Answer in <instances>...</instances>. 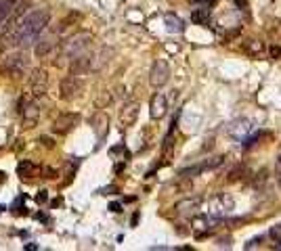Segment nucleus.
<instances>
[{
    "mask_svg": "<svg viewBox=\"0 0 281 251\" xmlns=\"http://www.w3.org/2000/svg\"><path fill=\"white\" fill-rule=\"evenodd\" d=\"M218 247H231V238H218Z\"/></svg>",
    "mask_w": 281,
    "mask_h": 251,
    "instance_id": "a878e982",
    "label": "nucleus"
},
{
    "mask_svg": "<svg viewBox=\"0 0 281 251\" xmlns=\"http://www.w3.org/2000/svg\"><path fill=\"white\" fill-rule=\"evenodd\" d=\"M195 5H204V7H212V5H216L218 0H193Z\"/></svg>",
    "mask_w": 281,
    "mask_h": 251,
    "instance_id": "b1692460",
    "label": "nucleus"
},
{
    "mask_svg": "<svg viewBox=\"0 0 281 251\" xmlns=\"http://www.w3.org/2000/svg\"><path fill=\"white\" fill-rule=\"evenodd\" d=\"M0 211H3V205H0Z\"/></svg>",
    "mask_w": 281,
    "mask_h": 251,
    "instance_id": "2f4dec72",
    "label": "nucleus"
},
{
    "mask_svg": "<svg viewBox=\"0 0 281 251\" xmlns=\"http://www.w3.org/2000/svg\"><path fill=\"white\" fill-rule=\"evenodd\" d=\"M46 88H49V74H46V69H34L32 76H30V92L32 97H44L46 94Z\"/></svg>",
    "mask_w": 281,
    "mask_h": 251,
    "instance_id": "0eeeda50",
    "label": "nucleus"
},
{
    "mask_svg": "<svg viewBox=\"0 0 281 251\" xmlns=\"http://www.w3.org/2000/svg\"><path fill=\"white\" fill-rule=\"evenodd\" d=\"M90 67H92V55L88 51L86 53H80V55L69 59V74H74V76L88 74Z\"/></svg>",
    "mask_w": 281,
    "mask_h": 251,
    "instance_id": "1a4fd4ad",
    "label": "nucleus"
},
{
    "mask_svg": "<svg viewBox=\"0 0 281 251\" xmlns=\"http://www.w3.org/2000/svg\"><path fill=\"white\" fill-rule=\"evenodd\" d=\"M200 207H202V199L200 197H189V199L179 201L177 205H174V211H177L179 216H183V218H193Z\"/></svg>",
    "mask_w": 281,
    "mask_h": 251,
    "instance_id": "f8f14e48",
    "label": "nucleus"
},
{
    "mask_svg": "<svg viewBox=\"0 0 281 251\" xmlns=\"http://www.w3.org/2000/svg\"><path fill=\"white\" fill-rule=\"evenodd\" d=\"M90 42H92V36L88 32L74 34L72 38L65 40V44H63V59H72V57H76L80 53H86Z\"/></svg>",
    "mask_w": 281,
    "mask_h": 251,
    "instance_id": "f03ea898",
    "label": "nucleus"
},
{
    "mask_svg": "<svg viewBox=\"0 0 281 251\" xmlns=\"http://www.w3.org/2000/svg\"><path fill=\"white\" fill-rule=\"evenodd\" d=\"M166 26H168V32H172V34H174V32L181 34V32L185 30V28H183V21H181L177 15H172V13L166 15Z\"/></svg>",
    "mask_w": 281,
    "mask_h": 251,
    "instance_id": "f3484780",
    "label": "nucleus"
},
{
    "mask_svg": "<svg viewBox=\"0 0 281 251\" xmlns=\"http://www.w3.org/2000/svg\"><path fill=\"white\" fill-rule=\"evenodd\" d=\"M34 170H36V165H34L32 161H28V159L19 161V165H17V174H19V176H23V178H28Z\"/></svg>",
    "mask_w": 281,
    "mask_h": 251,
    "instance_id": "a211bd4d",
    "label": "nucleus"
},
{
    "mask_svg": "<svg viewBox=\"0 0 281 251\" xmlns=\"http://www.w3.org/2000/svg\"><path fill=\"white\" fill-rule=\"evenodd\" d=\"M210 19H212V13H210V7H202L191 11V21L195 26H208Z\"/></svg>",
    "mask_w": 281,
    "mask_h": 251,
    "instance_id": "2eb2a0df",
    "label": "nucleus"
},
{
    "mask_svg": "<svg viewBox=\"0 0 281 251\" xmlns=\"http://www.w3.org/2000/svg\"><path fill=\"white\" fill-rule=\"evenodd\" d=\"M42 174H44V178H55L57 176V172L51 170V167H42Z\"/></svg>",
    "mask_w": 281,
    "mask_h": 251,
    "instance_id": "393cba45",
    "label": "nucleus"
},
{
    "mask_svg": "<svg viewBox=\"0 0 281 251\" xmlns=\"http://www.w3.org/2000/svg\"><path fill=\"white\" fill-rule=\"evenodd\" d=\"M271 236L275 238V241H277V238H281V224L273 226V228H271Z\"/></svg>",
    "mask_w": 281,
    "mask_h": 251,
    "instance_id": "4be33fe9",
    "label": "nucleus"
},
{
    "mask_svg": "<svg viewBox=\"0 0 281 251\" xmlns=\"http://www.w3.org/2000/svg\"><path fill=\"white\" fill-rule=\"evenodd\" d=\"M55 46H57V36L49 34V36H44V38H40L36 42V49H34V53H36V57L44 59V57L51 55V51L55 49Z\"/></svg>",
    "mask_w": 281,
    "mask_h": 251,
    "instance_id": "4468645a",
    "label": "nucleus"
},
{
    "mask_svg": "<svg viewBox=\"0 0 281 251\" xmlns=\"http://www.w3.org/2000/svg\"><path fill=\"white\" fill-rule=\"evenodd\" d=\"M51 21V11L49 9H38L30 13L26 19L19 21V26L13 34V44L15 46H28L30 42H34L38 34H42L46 30Z\"/></svg>",
    "mask_w": 281,
    "mask_h": 251,
    "instance_id": "f257e3e1",
    "label": "nucleus"
},
{
    "mask_svg": "<svg viewBox=\"0 0 281 251\" xmlns=\"http://www.w3.org/2000/svg\"><path fill=\"white\" fill-rule=\"evenodd\" d=\"M243 51L248 53L250 57H258L264 53V44L260 40H245L243 42Z\"/></svg>",
    "mask_w": 281,
    "mask_h": 251,
    "instance_id": "dca6fc26",
    "label": "nucleus"
},
{
    "mask_svg": "<svg viewBox=\"0 0 281 251\" xmlns=\"http://www.w3.org/2000/svg\"><path fill=\"white\" fill-rule=\"evenodd\" d=\"M260 243H262V236H256L250 243H245V249H256V247H260Z\"/></svg>",
    "mask_w": 281,
    "mask_h": 251,
    "instance_id": "412c9836",
    "label": "nucleus"
},
{
    "mask_svg": "<svg viewBox=\"0 0 281 251\" xmlns=\"http://www.w3.org/2000/svg\"><path fill=\"white\" fill-rule=\"evenodd\" d=\"M243 174H245V167H243V165H237L235 170L229 172V178H227V180H229V182H235V180H239V178H243Z\"/></svg>",
    "mask_w": 281,
    "mask_h": 251,
    "instance_id": "6ab92c4d",
    "label": "nucleus"
},
{
    "mask_svg": "<svg viewBox=\"0 0 281 251\" xmlns=\"http://www.w3.org/2000/svg\"><path fill=\"white\" fill-rule=\"evenodd\" d=\"M277 180H279V186H281V172L277 174Z\"/></svg>",
    "mask_w": 281,
    "mask_h": 251,
    "instance_id": "c756f323",
    "label": "nucleus"
},
{
    "mask_svg": "<svg viewBox=\"0 0 281 251\" xmlns=\"http://www.w3.org/2000/svg\"><path fill=\"white\" fill-rule=\"evenodd\" d=\"M268 53H271L273 59H279L281 57V46H271V49H268Z\"/></svg>",
    "mask_w": 281,
    "mask_h": 251,
    "instance_id": "5701e85b",
    "label": "nucleus"
},
{
    "mask_svg": "<svg viewBox=\"0 0 281 251\" xmlns=\"http://www.w3.org/2000/svg\"><path fill=\"white\" fill-rule=\"evenodd\" d=\"M78 124H80V115H78V113H72V111H65V113H61V115H57V119L53 122V132L65 136V134L72 132V130H74Z\"/></svg>",
    "mask_w": 281,
    "mask_h": 251,
    "instance_id": "39448f33",
    "label": "nucleus"
},
{
    "mask_svg": "<svg viewBox=\"0 0 281 251\" xmlns=\"http://www.w3.org/2000/svg\"><path fill=\"white\" fill-rule=\"evenodd\" d=\"M109 103H111V97H109L107 92H103V97H99V99H97V105L101 107V109H103L105 105H109Z\"/></svg>",
    "mask_w": 281,
    "mask_h": 251,
    "instance_id": "aec40b11",
    "label": "nucleus"
},
{
    "mask_svg": "<svg viewBox=\"0 0 281 251\" xmlns=\"http://www.w3.org/2000/svg\"><path fill=\"white\" fill-rule=\"evenodd\" d=\"M233 209V199L229 195H216L208 203V216L210 218H222Z\"/></svg>",
    "mask_w": 281,
    "mask_h": 251,
    "instance_id": "6e6552de",
    "label": "nucleus"
},
{
    "mask_svg": "<svg viewBox=\"0 0 281 251\" xmlns=\"http://www.w3.org/2000/svg\"><path fill=\"white\" fill-rule=\"evenodd\" d=\"M277 249H281V238H277V245H275Z\"/></svg>",
    "mask_w": 281,
    "mask_h": 251,
    "instance_id": "c85d7f7f",
    "label": "nucleus"
},
{
    "mask_svg": "<svg viewBox=\"0 0 281 251\" xmlns=\"http://www.w3.org/2000/svg\"><path fill=\"white\" fill-rule=\"evenodd\" d=\"M40 122V107L36 101H30L23 105V109H21V124L23 128H34V126H38Z\"/></svg>",
    "mask_w": 281,
    "mask_h": 251,
    "instance_id": "9d476101",
    "label": "nucleus"
},
{
    "mask_svg": "<svg viewBox=\"0 0 281 251\" xmlns=\"http://www.w3.org/2000/svg\"><path fill=\"white\" fill-rule=\"evenodd\" d=\"M138 109H140V105H138L136 101H128V103L122 107V111H120V124H122V128H130V126L136 124Z\"/></svg>",
    "mask_w": 281,
    "mask_h": 251,
    "instance_id": "ddd939ff",
    "label": "nucleus"
},
{
    "mask_svg": "<svg viewBox=\"0 0 281 251\" xmlns=\"http://www.w3.org/2000/svg\"><path fill=\"white\" fill-rule=\"evenodd\" d=\"M0 26H3V19H0Z\"/></svg>",
    "mask_w": 281,
    "mask_h": 251,
    "instance_id": "7c9ffc66",
    "label": "nucleus"
},
{
    "mask_svg": "<svg viewBox=\"0 0 281 251\" xmlns=\"http://www.w3.org/2000/svg\"><path fill=\"white\" fill-rule=\"evenodd\" d=\"M168 113V99L164 92H156L149 101V115L154 119H162L164 115Z\"/></svg>",
    "mask_w": 281,
    "mask_h": 251,
    "instance_id": "9b49d317",
    "label": "nucleus"
},
{
    "mask_svg": "<svg viewBox=\"0 0 281 251\" xmlns=\"http://www.w3.org/2000/svg\"><path fill=\"white\" fill-rule=\"evenodd\" d=\"M82 88H84V84H82L80 76L69 74L59 82V99L61 101H74L76 97H80Z\"/></svg>",
    "mask_w": 281,
    "mask_h": 251,
    "instance_id": "7ed1b4c3",
    "label": "nucleus"
},
{
    "mask_svg": "<svg viewBox=\"0 0 281 251\" xmlns=\"http://www.w3.org/2000/svg\"><path fill=\"white\" fill-rule=\"evenodd\" d=\"M23 65H26V57L23 53H13V55H7L0 63V74L3 76H19L23 71Z\"/></svg>",
    "mask_w": 281,
    "mask_h": 251,
    "instance_id": "423d86ee",
    "label": "nucleus"
},
{
    "mask_svg": "<svg viewBox=\"0 0 281 251\" xmlns=\"http://www.w3.org/2000/svg\"><path fill=\"white\" fill-rule=\"evenodd\" d=\"M275 172H277V174L281 172V155H279V157L275 159Z\"/></svg>",
    "mask_w": 281,
    "mask_h": 251,
    "instance_id": "bb28decb",
    "label": "nucleus"
},
{
    "mask_svg": "<svg viewBox=\"0 0 281 251\" xmlns=\"http://www.w3.org/2000/svg\"><path fill=\"white\" fill-rule=\"evenodd\" d=\"M109 209H111V211H122L120 203H111V205H109Z\"/></svg>",
    "mask_w": 281,
    "mask_h": 251,
    "instance_id": "cd10ccee",
    "label": "nucleus"
},
{
    "mask_svg": "<svg viewBox=\"0 0 281 251\" xmlns=\"http://www.w3.org/2000/svg\"><path fill=\"white\" fill-rule=\"evenodd\" d=\"M170 80V65L168 61H164V59H158V61H154V65H151V71H149V82L154 88H162L166 86Z\"/></svg>",
    "mask_w": 281,
    "mask_h": 251,
    "instance_id": "20e7f679",
    "label": "nucleus"
}]
</instances>
